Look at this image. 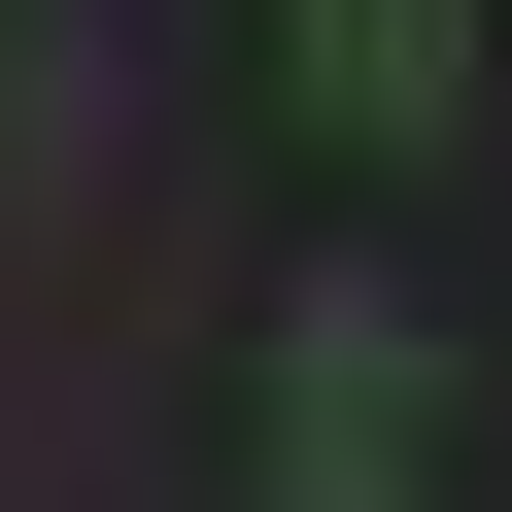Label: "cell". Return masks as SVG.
I'll return each mask as SVG.
<instances>
[{
    "mask_svg": "<svg viewBox=\"0 0 512 512\" xmlns=\"http://www.w3.org/2000/svg\"><path fill=\"white\" fill-rule=\"evenodd\" d=\"M274 512H410L444 478V342H410V274H308L274 308V444H239Z\"/></svg>",
    "mask_w": 512,
    "mask_h": 512,
    "instance_id": "1",
    "label": "cell"
},
{
    "mask_svg": "<svg viewBox=\"0 0 512 512\" xmlns=\"http://www.w3.org/2000/svg\"><path fill=\"white\" fill-rule=\"evenodd\" d=\"M274 35H308L342 137H444V103H478V0H274Z\"/></svg>",
    "mask_w": 512,
    "mask_h": 512,
    "instance_id": "2",
    "label": "cell"
}]
</instances>
